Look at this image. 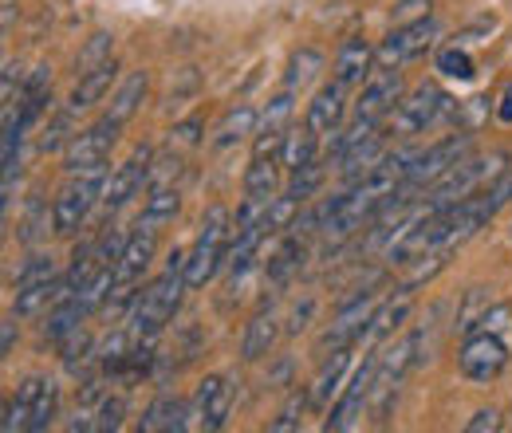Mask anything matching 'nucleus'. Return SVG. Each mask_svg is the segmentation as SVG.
I'll use <instances>...</instances> for the list:
<instances>
[{
	"label": "nucleus",
	"mask_w": 512,
	"mask_h": 433,
	"mask_svg": "<svg viewBox=\"0 0 512 433\" xmlns=\"http://www.w3.org/2000/svg\"><path fill=\"white\" fill-rule=\"evenodd\" d=\"M323 178H327V170H323L320 162H312V166H304V170H292L288 197H296L300 205H304V201H312V197L323 189Z\"/></svg>",
	"instance_id": "nucleus-35"
},
{
	"label": "nucleus",
	"mask_w": 512,
	"mask_h": 433,
	"mask_svg": "<svg viewBox=\"0 0 512 433\" xmlns=\"http://www.w3.org/2000/svg\"><path fill=\"white\" fill-rule=\"evenodd\" d=\"M430 16V0H398L394 4V28H406V24H418Z\"/></svg>",
	"instance_id": "nucleus-43"
},
{
	"label": "nucleus",
	"mask_w": 512,
	"mask_h": 433,
	"mask_svg": "<svg viewBox=\"0 0 512 433\" xmlns=\"http://www.w3.org/2000/svg\"><path fill=\"white\" fill-rule=\"evenodd\" d=\"M12 343H16V315L4 319V327H0V355H4V359L12 355Z\"/></svg>",
	"instance_id": "nucleus-49"
},
{
	"label": "nucleus",
	"mask_w": 512,
	"mask_h": 433,
	"mask_svg": "<svg viewBox=\"0 0 512 433\" xmlns=\"http://www.w3.org/2000/svg\"><path fill=\"white\" fill-rule=\"evenodd\" d=\"M442 28H438V20H418V24H406V28H390V36H386L383 44H379V52H375V63L379 67H402V63L418 60V56H426V48L434 44V36H438Z\"/></svg>",
	"instance_id": "nucleus-10"
},
{
	"label": "nucleus",
	"mask_w": 512,
	"mask_h": 433,
	"mask_svg": "<svg viewBox=\"0 0 512 433\" xmlns=\"http://www.w3.org/2000/svg\"><path fill=\"white\" fill-rule=\"evenodd\" d=\"M379 308V300L375 296H359V300H347L343 311L335 315V323L327 327L320 335V351H335V347H351L355 339H363L367 335V323H371V315Z\"/></svg>",
	"instance_id": "nucleus-13"
},
{
	"label": "nucleus",
	"mask_w": 512,
	"mask_h": 433,
	"mask_svg": "<svg viewBox=\"0 0 512 433\" xmlns=\"http://www.w3.org/2000/svg\"><path fill=\"white\" fill-rule=\"evenodd\" d=\"M276 335H280V327H276V315L272 311H256L253 319L245 323V339H241V359L245 363H260L272 347H276Z\"/></svg>",
	"instance_id": "nucleus-24"
},
{
	"label": "nucleus",
	"mask_w": 512,
	"mask_h": 433,
	"mask_svg": "<svg viewBox=\"0 0 512 433\" xmlns=\"http://www.w3.org/2000/svg\"><path fill=\"white\" fill-rule=\"evenodd\" d=\"M323 71V52L316 48H296L292 60H288V71H284V87H308L316 75Z\"/></svg>",
	"instance_id": "nucleus-31"
},
{
	"label": "nucleus",
	"mask_w": 512,
	"mask_h": 433,
	"mask_svg": "<svg viewBox=\"0 0 512 433\" xmlns=\"http://www.w3.org/2000/svg\"><path fill=\"white\" fill-rule=\"evenodd\" d=\"M115 79H119V63H115V60L99 63L95 71H87V75H79V79H75V87H71V99H67V107H71L75 115H83V111L99 107V103L107 99V91L115 87Z\"/></svg>",
	"instance_id": "nucleus-15"
},
{
	"label": "nucleus",
	"mask_w": 512,
	"mask_h": 433,
	"mask_svg": "<svg viewBox=\"0 0 512 433\" xmlns=\"http://www.w3.org/2000/svg\"><path fill=\"white\" fill-rule=\"evenodd\" d=\"M505 363H509V347H505L501 335H493V331L465 335V347L457 355V367H461V374L469 382H493L497 374L505 371Z\"/></svg>",
	"instance_id": "nucleus-9"
},
{
	"label": "nucleus",
	"mask_w": 512,
	"mask_h": 433,
	"mask_svg": "<svg viewBox=\"0 0 512 433\" xmlns=\"http://www.w3.org/2000/svg\"><path fill=\"white\" fill-rule=\"evenodd\" d=\"M127 418V398L123 394H103L99 406H95V426L91 430L107 433V430H119Z\"/></svg>",
	"instance_id": "nucleus-36"
},
{
	"label": "nucleus",
	"mask_w": 512,
	"mask_h": 433,
	"mask_svg": "<svg viewBox=\"0 0 512 433\" xmlns=\"http://www.w3.org/2000/svg\"><path fill=\"white\" fill-rule=\"evenodd\" d=\"M111 52H115V36H111V32H95V36L83 44V52L75 56V75H87V71H95L99 63L115 60Z\"/></svg>",
	"instance_id": "nucleus-34"
},
{
	"label": "nucleus",
	"mask_w": 512,
	"mask_h": 433,
	"mask_svg": "<svg viewBox=\"0 0 512 433\" xmlns=\"http://www.w3.org/2000/svg\"><path fill=\"white\" fill-rule=\"evenodd\" d=\"M410 304H414V288L406 284V288H398V296H390V300H379V308L371 315V323H367V339L375 343V339H386L406 315H410Z\"/></svg>",
	"instance_id": "nucleus-25"
},
{
	"label": "nucleus",
	"mask_w": 512,
	"mask_h": 433,
	"mask_svg": "<svg viewBox=\"0 0 512 433\" xmlns=\"http://www.w3.org/2000/svg\"><path fill=\"white\" fill-rule=\"evenodd\" d=\"M343 91H347V87L327 83V87L316 91V99L308 103L304 123L312 126L316 134H335V130H339V123H343Z\"/></svg>",
	"instance_id": "nucleus-23"
},
{
	"label": "nucleus",
	"mask_w": 512,
	"mask_h": 433,
	"mask_svg": "<svg viewBox=\"0 0 512 433\" xmlns=\"http://www.w3.org/2000/svg\"><path fill=\"white\" fill-rule=\"evenodd\" d=\"M91 311L83 308V300L79 296H67L64 304H56V308L48 311V323H44V339L48 343H64L67 335H75L79 327H83V319H87Z\"/></svg>",
	"instance_id": "nucleus-27"
},
{
	"label": "nucleus",
	"mask_w": 512,
	"mask_h": 433,
	"mask_svg": "<svg viewBox=\"0 0 512 433\" xmlns=\"http://www.w3.org/2000/svg\"><path fill=\"white\" fill-rule=\"evenodd\" d=\"M485 201H489V209H493V213H501V209L509 205L512 201V170H505L493 186L485 189Z\"/></svg>",
	"instance_id": "nucleus-45"
},
{
	"label": "nucleus",
	"mask_w": 512,
	"mask_h": 433,
	"mask_svg": "<svg viewBox=\"0 0 512 433\" xmlns=\"http://www.w3.org/2000/svg\"><path fill=\"white\" fill-rule=\"evenodd\" d=\"M190 284H186V252H170V260H166V272L150 284V288H142L138 292V300H134V308L127 311V323L130 335H134V343L138 339H158L162 335V327L178 315V304H182V292H186Z\"/></svg>",
	"instance_id": "nucleus-1"
},
{
	"label": "nucleus",
	"mask_w": 512,
	"mask_h": 433,
	"mask_svg": "<svg viewBox=\"0 0 512 433\" xmlns=\"http://www.w3.org/2000/svg\"><path fill=\"white\" fill-rule=\"evenodd\" d=\"M48 280H56V256L52 252H32L20 264V272L12 276V288L20 292V288H32V284H48Z\"/></svg>",
	"instance_id": "nucleus-33"
},
{
	"label": "nucleus",
	"mask_w": 512,
	"mask_h": 433,
	"mask_svg": "<svg viewBox=\"0 0 512 433\" xmlns=\"http://www.w3.org/2000/svg\"><path fill=\"white\" fill-rule=\"evenodd\" d=\"M300 268H304V237L300 233H288L276 252L268 256V268H264V284L268 288H284V284H292L296 276H300Z\"/></svg>",
	"instance_id": "nucleus-19"
},
{
	"label": "nucleus",
	"mask_w": 512,
	"mask_h": 433,
	"mask_svg": "<svg viewBox=\"0 0 512 433\" xmlns=\"http://www.w3.org/2000/svg\"><path fill=\"white\" fill-rule=\"evenodd\" d=\"M260 123V115H256L249 103H237L233 111H225V119L217 123L213 130V146L217 150H225V146H233V142H241L245 134H253V126Z\"/></svg>",
	"instance_id": "nucleus-29"
},
{
	"label": "nucleus",
	"mask_w": 512,
	"mask_h": 433,
	"mask_svg": "<svg viewBox=\"0 0 512 433\" xmlns=\"http://www.w3.org/2000/svg\"><path fill=\"white\" fill-rule=\"evenodd\" d=\"M379 359H383V351H371L367 359H363V367L355 371L351 378V386L343 390V398L335 402V410H331V418L323 422V430H355L359 426V418H363V410L371 406V386H375V378H379Z\"/></svg>",
	"instance_id": "nucleus-7"
},
{
	"label": "nucleus",
	"mask_w": 512,
	"mask_h": 433,
	"mask_svg": "<svg viewBox=\"0 0 512 433\" xmlns=\"http://www.w3.org/2000/svg\"><path fill=\"white\" fill-rule=\"evenodd\" d=\"M296 213H300V201L296 197H272V205H268V213H264V233H280V229H292V221H296Z\"/></svg>",
	"instance_id": "nucleus-37"
},
{
	"label": "nucleus",
	"mask_w": 512,
	"mask_h": 433,
	"mask_svg": "<svg viewBox=\"0 0 512 433\" xmlns=\"http://www.w3.org/2000/svg\"><path fill=\"white\" fill-rule=\"evenodd\" d=\"M48 225H52L48 209L32 197V201H28V217H24V233H20V241H24V245H40V241L48 237Z\"/></svg>",
	"instance_id": "nucleus-40"
},
{
	"label": "nucleus",
	"mask_w": 512,
	"mask_h": 433,
	"mask_svg": "<svg viewBox=\"0 0 512 433\" xmlns=\"http://www.w3.org/2000/svg\"><path fill=\"white\" fill-rule=\"evenodd\" d=\"M142 433H186L190 430V406L174 394H158L146 410H142Z\"/></svg>",
	"instance_id": "nucleus-17"
},
{
	"label": "nucleus",
	"mask_w": 512,
	"mask_h": 433,
	"mask_svg": "<svg viewBox=\"0 0 512 433\" xmlns=\"http://www.w3.org/2000/svg\"><path fill=\"white\" fill-rule=\"evenodd\" d=\"M497 119L501 123H512V83L505 87V95H501V107H497Z\"/></svg>",
	"instance_id": "nucleus-50"
},
{
	"label": "nucleus",
	"mask_w": 512,
	"mask_h": 433,
	"mask_svg": "<svg viewBox=\"0 0 512 433\" xmlns=\"http://www.w3.org/2000/svg\"><path fill=\"white\" fill-rule=\"evenodd\" d=\"M44 382H48V374H28V378L20 382L16 398H12V402H4V422H0V430L20 433V430H28V426H32V410H36V402H40Z\"/></svg>",
	"instance_id": "nucleus-20"
},
{
	"label": "nucleus",
	"mask_w": 512,
	"mask_h": 433,
	"mask_svg": "<svg viewBox=\"0 0 512 433\" xmlns=\"http://www.w3.org/2000/svg\"><path fill=\"white\" fill-rule=\"evenodd\" d=\"M201 119H186V123H178L170 130V142H178V146H197L201 142Z\"/></svg>",
	"instance_id": "nucleus-46"
},
{
	"label": "nucleus",
	"mask_w": 512,
	"mask_h": 433,
	"mask_svg": "<svg viewBox=\"0 0 512 433\" xmlns=\"http://www.w3.org/2000/svg\"><path fill=\"white\" fill-rule=\"evenodd\" d=\"M312 311H316V300H312V296H304V304H296V308H292V315H288V335H300V331L308 327Z\"/></svg>",
	"instance_id": "nucleus-47"
},
{
	"label": "nucleus",
	"mask_w": 512,
	"mask_h": 433,
	"mask_svg": "<svg viewBox=\"0 0 512 433\" xmlns=\"http://www.w3.org/2000/svg\"><path fill=\"white\" fill-rule=\"evenodd\" d=\"M229 241H233V213L217 201V205L205 209L201 229H197V241L186 252V284L190 288H205L217 276V268H225Z\"/></svg>",
	"instance_id": "nucleus-2"
},
{
	"label": "nucleus",
	"mask_w": 512,
	"mask_h": 433,
	"mask_svg": "<svg viewBox=\"0 0 512 433\" xmlns=\"http://www.w3.org/2000/svg\"><path fill=\"white\" fill-rule=\"evenodd\" d=\"M501 430V414L497 410H481L473 414V422H465V433H493Z\"/></svg>",
	"instance_id": "nucleus-48"
},
{
	"label": "nucleus",
	"mask_w": 512,
	"mask_h": 433,
	"mask_svg": "<svg viewBox=\"0 0 512 433\" xmlns=\"http://www.w3.org/2000/svg\"><path fill=\"white\" fill-rule=\"evenodd\" d=\"M300 410H304V394L296 390V394H292V402L280 410V418H276V422H268V430H272V433L300 430Z\"/></svg>",
	"instance_id": "nucleus-44"
},
{
	"label": "nucleus",
	"mask_w": 512,
	"mask_h": 433,
	"mask_svg": "<svg viewBox=\"0 0 512 433\" xmlns=\"http://www.w3.org/2000/svg\"><path fill=\"white\" fill-rule=\"evenodd\" d=\"M229 410H233V386L225 374H205L193 390L190 402V430L217 433L225 430L229 422Z\"/></svg>",
	"instance_id": "nucleus-8"
},
{
	"label": "nucleus",
	"mask_w": 512,
	"mask_h": 433,
	"mask_svg": "<svg viewBox=\"0 0 512 433\" xmlns=\"http://www.w3.org/2000/svg\"><path fill=\"white\" fill-rule=\"evenodd\" d=\"M56 402H60V386H56V378H48L44 390H40V402H36V410H32V426H28V430L32 433L48 430L52 418H56Z\"/></svg>",
	"instance_id": "nucleus-39"
},
{
	"label": "nucleus",
	"mask_w": 512,
	"mask_h": 433,
	"mask_svg": "<svg viewBox=\"0 0 512 433\" xmlns=\"http://www.w3.org/2000/svg\"><path fill=\"white\" fill-rule=\"evenodd\" d=\"M154 252H158V229L138 225L127 237V248H123V256H119V264H115V280H119V284H138L142 272L150 268Z\"/></svg>",
	"instance_id": "nucleus-14"
},
{
	"label": "nucleus",
	"mask_w": 512,
	"mask_h": 433,
	"mask_svg": "<svg viewBox=\"0 0 512 433\" xmlns=\"http://www.w3.org/2000/svg\"><path fill=\"white\" fill-rule=\"evenodd\" d=\"M386 154V134L383 130H375V134H367L363 142H355L343 158H339V174H343V182L347 186H355V182H363L375 166H379V158Z\"/></svg>",
	"instance_id": "nucleus-18"
},
{
	"label": "nucleus",
	"mask_w": 512,
	"mask_h": 433,
	"mask_svg": "<svg viewBox=\"0 0 512 433\" xmlns=\"http://www.w3.org/2000/svg\"><path fill=\"white\" fill-rule=\"evenodd\" d=\"M469 142H473V138H469V130H461V134H446L442 142L426 146V150L414 158V166H410V174H406V186L398 189V197H402V201H410V193L438 186L449 170L469 154Z\"/></svg>",
	"instance_id": "nucleus-5"
},
{
	"label": "nucleus",
	"mask_w": 512,
	"mask_h": 433,
	"mask_svg": "<svg viewBox=\"0 0 512 433\" xmlns=\"http://www.w3.org/2000/svg\"><path fill=\"white\" fill-rule=\"evenodd\" d=\"M402 103V75L398 67H375L359 91V103H355V115H367V119H379L394 115V107Z\"/></svg>",
	"instance_id": "nucleus-12"
},
{
	"label": "nucleus",
	"mask_w": 512,
	"mask_h": 433,
	"mask_svg": "<svg viewBox=\"0 0 512 433\" xmlns=\"http://www.w3.org/2000/svg\"><path fill=\"white\" fill-rule=\"evenodd\" d=\"M280 158H253L249 162V170H245V193L249 197H276V189H280Z\"/></svg>",
	"instance_id": "nucleus-30"
},
{
	"label": "nucleus",
	"mask_w": 512,
	"mask_h": 433,
	"mask_svg": "<svg viewBox=\"0 0 512 433\" xmlns=\"http://www.w3.org/2000/svg\"><path fill=\"white\" fill-rule=\"evenodd\" d=\"M150 162H154L150 146H138L134 158H127V162L107 178V189H103V205H107V213L123 209L130 197H138L142 189L150 186Z\"/></svg>",
	"instance_id": "nucleus-11"
},
{
	"label": "nucleus",
	"mask_w": 512,
	"mask_h": 433,
	"mask_svg": "<svg viewBox=\"0 0 512 433\" xmlns=\"http://www.w3.org/2000/svg\"><path fill=\"white\" fill-rule=\"evenodd\" d=\"M375 67V48L363 36H347L335 56V83L339 87H363Z\"/></svg>",
	"instance_id": "nucleus-16"
},
{
	"label": "nucleus",
	"mask_w": 512,
	"mask_h": 433,
	"mask_svg": "<svg viewBox=\"0 0 512 433\" xmlns=\"http://www.w3.org/2000/svg\"><path fill=\"white\" fill-rule=\"evenodd\" d=\"M347 367H351V351H347V347H335L331 355H323L320 371H316V378H312V386H308V402H312L316 410L331 402V394L339 390V382H343V374H347Z\"/></svg>",
	"instance_id": "nucleus-22"
},
{
	"label": "nucleus",
	"mask_w": 512,
	"mask_h": 433,
	"mask_svg": "<svg viewBox=\"0 0 512 433\" xmlns=\"http://www.w3.org/2000/svg\"><path fill=\"white\" fill-rule=\"evenodd\" d=\"M292 111H296V103H292V87H284V91L268 103V111L260 115V130H288Z\"/></svg>",
	"instance_id": "nucleus-38"
},
{
	"label": "nucleus",
	"mask_w": 512,
	"mask_h": 433,
	"mask_svg": "<svg viewBox=\"0 0 512 433\" xmlns=\"http://www.w3.org/2000/svg\"><path fill=\"white\" fill-rule=\"evenodd\" d=\"M178 209H182V193H178V186H150L146 189V201H142V217H138V225L162 229V225H170V221L178 217Z\"/></svg>",
	"instance_id": "nucleus-26"
},
{
	"label": "nucleus",
	"mask_w": 512,
	"mask_h": 433,
	"mask_svg": "<svg viewBox=\"0 0 512 433\" xmlns=\"http://www.w3.org/2000/svg\"><path fill=\"white\" fill-rule=\"evenodd\" d=\"M288 142V130H260L253 142V158H280Z\"/></svg>",
	"instance_id": "nucleus-42"
},
{
	"label": "nucleus",
	"mask_w": 512,
	"mask_h": 433,
	"mask_svg": "<svg viewBox=\"0 0 512 433\" xmlns=\"http://www.w3.org/2000/svg\"><path fill=\"white\" fill-rule=\"evenodd\" d=\"M103 189H107V162L95 170L67 174V182L56 189V201H52V233L75 237L83 229L87 213L95 209V201H103Z\"/></svg>",
	"instance_id": "nucleus-3"
},
{
	"label": "nucleus",
	"mask_w": 512,
	"mask_h": 433,
	"mask_svg": "<svg viewBox=\"0 0 512 433\" xmlns=\"http://www.w3.org/2000/svg\"><path fill=\"white\" fill-rule=\"evenodd\" d=\"M123 134V123H115L111 115H103L99 123H91L87 130H79L64 150V170L67 174H79V170H95L111 158L115 142Z\"/></svg>",
	"instance_id": "nucleus-6"
},
{
	"label": "nucleus",
	"mask_w": 512,
	"mask_h": 433,
	"mask_svg": "<svg viewBox=\"0 0 512 433\" xmlns=\"http://www.w3.org/2000/svg\"><path fill=\"white\" fill-rule=\"evenodd\" d=\"M146 91H150V71H130L127 79L119 83V91L111 95V103H107V111L103 115H111L115 123L127 126L138 111H142V103H146Z\"/></svg>",
	"instance_id": "nucleus-21"
},
{
	"label": "nucleus",
	"mask_w": 512,
	"mask_h": 433,
	"mask_svg": "<svg viewBox=\"0 0 512 433\" xmlns=\"http://www.w3.org/2000/svg\"><path fill=\"white\" fill-rule=\"evenodd\" d=\"M446 115H457V103L449 99L442 87L422 83L410 95H402V103L394 107L390 119H394V134L398 138H418V134H426L434 123H442Z\"/></svg>",
	"instance_id": "nucleus-4"
},
{
	"label": "nucleus",
	"mask_w": 512,
	"mask_h": 433,
	"mask_svg": "<svg viewBox=\"0 0 512 433\" xmlns=\"http://www.w3.org/2000/svg\"><path fill=\"white\" fill-rule=\"evenodd\" d=\"M75 134H79V130H75V111H71V107L56 111V115L48 119V126H44V134H40V154H60V150H67V142H71Z\"/></svg>",
	"instance_id": "nucleus-32"
},
{
	"label": "nucleus",
	"mask_w": 512,
	"mask_h": 433,
	"mask_svg": "<svg viewBox=\"0 0 512 433\" xmlns=\"http://www.w3.org/2000/svg\"><path fill=\"white\" fill-rule=\"evenodd\" d=\"M280 162H284L288 170H304V166L320 162V134L308 123L300 126V130H288V142H284Z\"/></svg>",
	"instance_id": "nucleus-28"
},
{
	"label": "nucleus",
	"mask_w": 512,
	"mask_h": 433,
	"mask_svg": "<svg viewBox=\"0 0 512 433\" xmlns=\"http://www.w3.org/2000/svg\"><path fill=\"white\" fill-rule=\"evenodd\" d=\"M438 71L446 75V79H461V83H469L477 71H473V60L461 52V48H446L442 56H438Z\"/></svg>",
	"instance_id": "nucleus-41"
}]
</instances>
